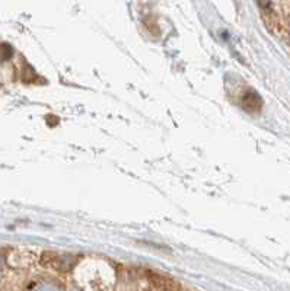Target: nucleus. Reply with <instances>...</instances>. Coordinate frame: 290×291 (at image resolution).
I'll list each match as a JSON object with an SVG mask.
<instances>
[{
    "label": "nucleus",
    "instance_id": "1",
    "mask_svg": "<svg viewBox=\"0 0 290 291\" xmlns=\"http://www.w3.org/2000/svg\"><path fill=\"white\" fill-rule=\"evenodd\" d=\"M79 258L76 255H58V253H51V252H46L41 258V262L44 265L50 268H54L60 272H67L73 269V267L77 264Z\"/></svg>",
    "mask_w": 290,
    "mask_h": 291
},
{
    "label": "nucleus",
    "instance_id": "2",
    "mask_svg": "<svg viewBox=\"0 0 290 291\" xmlns=\"http://www.w3.org/2000/svg\"><path fill=\"white\" fill-rule=\"evenodd\" d=\"M145 274L146 280H149V283L156 289L158 291H179L181 287L176 281H174L170 277H165V275H161L158 272H153V271H143Z\"/></svg>",
    "mask_w": 290,
    "mask_h": 291
},
{
    "label": "nucleus",
    "instance_id": "3",
    "mask_svg": "<svg viewBox=\"0 0 290 291\" xmlns=\"http://www.w3.org/2000/svg\"><path fill=\"white\" fill-rule=\"evenodd\" d=\"M242 108L249 112V114H257L260 112L261 106H263V99L260 97V95L255 91H248L243 94L242 97Z\"/></svg>",
    "mask_w": 290,
    "mask_h": 291
},
{
    "label": "nucleus",
    "instance_id": "4",
    "mask_svg": "<svg viewBox=\"0 0 290 291\" xmlns=\"http://www.w3.org/2000/svg\"><path fill=\"white\" fill-rule=\"evenodd\" d=\"M12 55V48L7 44H0V60H6Z\"/></svg>",
    "mask_w": 290,
    "mask_h": 291
},
{
    "label": "nucleus",
    "instance_id": "5",
    "mask_svg": "<svg viewBox=\"0 0 290 291\" xmlns=\"http://www.w3.org/2000/svg\"><path fill=\"white\" fill-rule=\"evenodd\" d=\"M145 291H152V290H145Z\"/></svg>",
    "mask_w": 290,
    "mask_h": 291
}]
</instances>
